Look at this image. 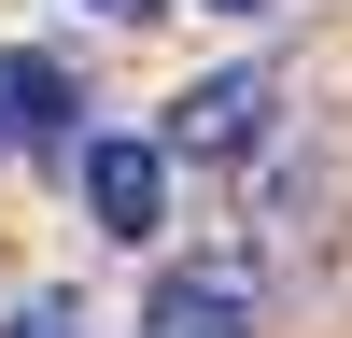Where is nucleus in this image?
<instances>
[{
	"instance_id": "1",
	"label": "nucleus",
	"mask_w": 352,
	"mask_h": 338,
	"mask_svg": "<svg viewBox=\"0 0 352 338\" xmlns=\"http://www.w3.org/2000/svg\"><path fill=\"white\" fill-rule=\"evenodd\" d=\"M85 212H99L113 240H155L169 225V155L155 141H85Z\"/></svg>"
},
{
	"instance_id": "2",
	"label": "nucleus",
	"mask_w": 352,
	"mask_h": 338,
	"mask_svg": "<svg viewBox=\"0 0 352 338\" xmlns=\"http://www.w3.org/2000/svg\"><path fill=\"white\" fill-rule=\"evenodd\" d=\"M141 338H254V268H169Z\"/></svg>"
},
{
	"instance_id": "3",
	"label": "nucleus",
	"mask_w": 352,
	"mask_h": 338,
	"mask_svg": "<svg viewBox=\"0 0 352 338\" xmlns=\"http://www.w3.org/2000/svg\"><path fill=\"white\" fill-rule=\"evenodd\" d=\"M254 113H268V71H212L169 99V141L155 155H226V141H254Z\"/></svg>"
},
{
	"instance_id": "4",
	"label": "nucleus",
	"mask_w": 352,
	"mask_h": 338,
	"mask_svg": "<svg viewBox=\"0 0 352 338\" xmlns=\"http://www.w3.org/2000/svg\"><path fill=\"white\" fill-rule=\"evenodd\" d=\"M71 71H56V56H0V141H56L71 127Z\"/></svg>"
},
{
	"instance_id": "5",
	"label": "nucleus",
	"mask_w": 352,
	"mask_h": 338,
	"mask_svg": "<svg viewBox=\"0 0 352 338\" xmlns=\"http://www.w3.org/2000/svg\"><path fill=\"white\" fill-rule=\"evenodd\" d=\"M14 338H85V310H71V296H28V310H14Z\"/></svg>"
},
{
	"instance_id": "6",
	"label": "nucleus",
	"mask_w": 352,
	"mask_h": 338,
	"mask_svg": "<svg viewBox=\"0 0 352 338\" xmlns=\"http://www.w3.org/2000/svg\"><path fill=\"white\" fill-rule=\"evenodd\" d=\"M99 14H155V0H99Z\"/></svg>"
},
{
	"instance_id": "7",
	"label": "nucleus",
	"mask_w": 352,
	"mask_h": 338,
	"mask_svg": "<svg viewBox=\"0 0 352 338\" xmlns=\"http://www.w3.org/2000/svg\"><path fill=\"white\" fill-rule=\"evenodd\" d=\"M212 14H254V0H212Z\"/></svg>"
}]
</instances>
